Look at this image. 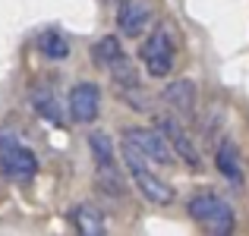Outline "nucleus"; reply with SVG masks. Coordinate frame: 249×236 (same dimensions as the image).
I'll list each match as a JSON object with an SVG mask.
<instances>
[{
    "mask_svg": "<svg viewBox=\"0 0 249 236\" xmlns=\"http://www.w3.org/2000/svg\"><path fill=\"white\" fill-rule=\"evenodd\" d=\"M161 98H164V104H167V110H170V114H174V117H180L183 123L196 117V85H193V82L180 79V82L167 85Z\"/></svg>",
    "mask_w": 249,
    "mask_h": 236,
    "instance_id": "9d476101",
    "label": "nucleus"
},
{
    "mask_svg": "<svg viewBox=\"0 0 249 236\" xmlns=\"http://www.w3.org/2000/svg\"><path fill=\"white\" fill-rule=\"evenodd\" d=\"M120 57H123V48H120V41H117V35H104L91 44V63H95L98 69H110Z\"/></svg>",
    "mask_w": 249,
    "mask_h": 236,
    "instance_id": "f8f14e48",
    "label": "nucleus"
},
{
    "mask_svg": "<svg viewBox=\"0 0 249 236\" xmlns=\"http://www.w3.org/2000/svg\"><path fill=\"white\" fill-rule=\"evenodd\" d=\"M155 126H158V133L167 139V145L174 148V154L180 157V161H186L189 167H202V154H199V148H196L193 135H189L186 123H183L180 117L158 114V117H155Z\"/></svg>",
    "mask_w": 249,
    "mask_h": 236,
    "instance_id": "423d86ee",
    "label": "nucleus"
},
{
    "mask_svg": "<svg viewBox=\"0 0 249 236\" xmlns=\"http://www.w3.org/2000/svg\"><path fill=\"white\" fill-rule=\"evenodd\" d=\"M89 148H91V157H95L98 186H104V192H110V195H123V180H120V170H117V161H114L110 135L101 133V129L89 133Z\"/></svg>",
    "mask_w": 249,
    "mask_h": 236,
    "instance_id": "20e7f679",
    "label": "nucleus"
},
{
    "mask_svg": "<svg viewBox=\"0 0 249 236\" xmlns=\"http://www.w3.org/2000/svg\"><path fill=\"white\" fill-rule=\"evenodd\" d=\"M218 170L231 186H243V161H240V148L231 139L218 145Z\"/></svg>",
    "mask_w": 249,
    "mask_h": 236,
    "instance_id": "9b49d317",
    "label": "nucleus"
},
{
    "mask_svg": "<svg viewBox=\"0 0 249 236\" xmlns=\"http://www.w3.org/2000/svg\"><path fill=\"white\" fill-rule=\"evenodd\" d=\"M38 48H41V54H48V60H63V57L70 54L63 35H57V32H44V35L38 38Z\"/></svg>",
    "mask_w": 249,
    "mask_h": 236,
    "instance_id": "2eb2a0df",
    "label": "nucleus"
},
{
    "mask_svg": "<svg viewBox=\"0 0 249 236\" xmlns=\"http://www.w3.org/2000/svg\"><path fill=\"white\" fill-rule=\"evenodd\" d=\"M32 104H35V110L44 117V120L60 123V104H57V98H54V88H48V85L32 88Z\"/></svg>",
    "mask_w": 249,
    "mask_h": 236,
    "instance_id": "4468645a",
    "label": "nucleus"
},
{
    "mask_svg": "<svg viewBox=\"0 0 249 236\" xmlns=\"http://www.w3.org/2000/svg\"><path fill=\"white\" fill-rule=\"evenodd\" d=\"M123 157H126V170H129V176H133L136 189H139L152 205H170V202H174V186H167V183L155 173L152 161H145V157L129 145H123Z\"/></svg>",
    "mask_w": 249,
    "mask_h": 236,
    "instance_id": "f03ea898",
    "label": "nucleus"
},
{
    "mask_svg": "<svg viewBox=\"0 0 249 236\" xmlns=\"http://www.w3.org/2000/svg\"><path fill=\"white\" fill-rule=\"evenodd\" d=\"M152 22V10L142 0H123L117 10V29L123 38H139Z\"/></svg>",
    "mask_w": 249,
    "mask_h": 236,
    "instance_id": "1a4fd4ad",
    "label": "nucleus"
},
{
    "mask_svg": "<svg viewBox=\"0 0 249 236\" xmlns=\"http://www.w3.org/2000/svg\"><path fill=\"white\" fill-rule=\"evenodd\" d=\"M70 218H73L76 230H79L82 236H98V233H104V218H101V211H95L91 205H76Z\"/></svg>",
    "mask_w": 249,
    "mask_h": 236,
    "instance_id": "ddd939ff",
    "label": "nucleus"
},
{
    "mask_svg": "<svg viewBox=\"0 0 249 236\" xmlns=\"http://www.w3.org/2000/svg\"><path fill=\"white\" fill-rule=\"evenodd\" d=\"M142 67L148 69V76L164 79L174 69V35H170V22H158L148 35V41L139 51Z\"/></svg>",
    "mask_w": 249,
    "mask_h": 236,
    "instance_id": "7ed1b4c3",
    "label": "nucleus"
},
{
    "mask_svg": "<svg viewBox=\"0 0 249 236\" xmlns=\"http://www.w3.org/2000/svg\"><path fill=\"white\" fill-rule=\"evenodd\" d=\"M0 173L13 183H29L38 173L35 152H29L22 142L10 139V135H0Z\"/></svg>",
    "mask_w": 249,
    "mask_h": 236,
    "instance_id": "39448f33",
    "label": "nucleus"
},
{
    "mask_svg": "<svg viewBox=\"0 0 249 236\" xmlns=\"http://www.w3.org/2000/svg\"><path fill=\"white\" fill-rule=\"evenodd\" d=\"M67 114L73 123H91L101 114V88L95 82H79L73 91H70L67 101Z\"/></svg>",
    "mask_w": 249,
    "mask_h": 236,
    "instance_id": "6e6552de",
    "label": "nucleus"
},
{
    "mask_svg": "<svg viewBox=\"0 0 249 236\" xmlns=\"http://www.w3.org/2000/svg\"><path fill=\"white\" fill-rule=\"evenodd\" d=\"M186 211H189V218H193L202 230L214 233V236H227V233H233V227H237V220H233V208L227 205L224 199L212 195V192L193 195L189 205H186Z\"/></svg>",
    "mask_w": 249,
    "mask_h": 236,
    "instance_id": "f257e3e1",
    "label": "nucleus"
},
{
    "mask_svg": "<svg viewBox=\"0 0 249 236\" xmlns=\"http://www.w3.org/2000/svg\"><path fill=\"white\" fill-rule=\"evenodd\" d=\"M123 145H129V148H136L145 161H152V164H158V167H170L174 164V148L167 145V139L158 133V129H139V126H133V129H126L123 133Z\"/></svg>",
    "mask_w": 249,
    "mask_h": 236,
    "instance_id": "0eeeda50",
    "label": "nucleus"
}]
</instances>
